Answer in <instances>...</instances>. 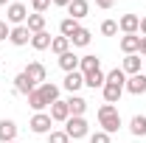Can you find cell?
<instances>
[{"label": "cell", "mask_w": 146, "mask_h": 143, "mask_svg": "<svg viewBox=\"0 0 146 143\" xmlns=\"http://www.w3.org/2000/svg\"><path fill=\"white\" fill-rule=\"evenodd\" d=\"M34 90H36V84L25 76V73H17V76H14V93H20V95H25V98H28Z\"/></svg>", "instance_id": "obj_11"}, {"label": "cell", "mask_w": 146, "mask_h": 143, "mask_svg": "<svg viewBox=\"0 0 146 143\" xmlns=\"http://www.w3.org/2000/svg\"><path fill=\"white\" fill-rule=\"evenodd\" d=\"M98 126H101V132H118L121 129V115H118V107L115 104H101L98 107Z\"/></svg>", "instance_id": "obj_2"}, {"label": "cell", "mask_w": 146, "mask_h": 143, "mask_svg": "<svg viewBox=\"0 0 146 143\" xmlns=\"http://www.w3.org/2000/svg\"><path fill=\"white\" fill-rule=\"evenodd\" d=\"M23 73H25V76H28V79L34 81L36 87H39V84H42V81L48 79V70H45V65H42V62H28Z\"/></svg>", "instance_id": "obj_6"}, {"label": "cell", "mask_w": 146, "mask_h": 143, "mask_svg": "<svg viewBox=\"0 0 146 143\" xmlns=\"http://www.w3.org/2000/svg\"><path fill=\"white\" fill-rule=\"evenodd\" d=\"M6 20H9L11 25H25V20H28L25 3H9V6H6Z\"/></svg>", "instance_id": "obj_4"}, {"label": "cell", "mask_w": 146, "mask_h": 143, "mask_svg": "<svg viewBox=\"0 0 146 143\" xmlns=\"http://www.w3.org/2000/svg\"><path fill=\"white\" fill-rule=\"evenodd\" d=\"M68 109H70V115H76V118H84L87 101H84L82 95H70V98H68Z\"/></svg>", "instance_id": "obj_20"}, {"label": "cell", "mask_w": 146, "mask_h": 143, "mask_svg": "<svg viewBox=\"0 0 146 143\" xmlns=\"http://www.w3.org/2000/svg\"><path fill=\"white\" fill-rule=\"evenodd\" d=\"M56 62H59V68H62L65 73H73V70H79V56L73 54V51H68V54H62L59 59H56Z\"/></svg>", "instance_id": "obj_21"}, {"label": "cell", "mask_w": 146, "mask_h": 143, "mask_svg": "<svg viewBox=\"0 0 146 143\" xmlns=\"http://www.w3.org/2000/svg\"><path fill=\"white\" fill-rule=\"evenodd\" d=\"M31 6H34V11H36V14H42V11L51 6V0H31Z\"/></svg>", "instance_id": "obj_32"}, {"label": "cell", "mask_w": 146, "mask_h": 143, "mask_svg": "<svg viewBox=\"0 0 146 143\" xmlns=\"http://www.w3.org/2000/svg\"><path fill=\"white\" fill-rule=\"evenodd\" d=\"M0 68H3V62H0Z\"/></svg>", "instance_id": "obj_40"}, {"label": "cell", "mask_w": 146, "mask_h": 143, "mask_svg": "<svg viewBox=\"0 0 146 143\" xmlns=\"http://www.w3.org/2000/svg\"><path fill=\"white\" fill-rule=\"evenodd\" d=\"M87 138H90V143H110L107 132H93V135H87Z\"/></svg>", "instance_id": "obj_31"}, {"label": "cell", "mask_w": 146, "mask_h": 143, "mask_svg": "<svg viewBox=\"0 0 146 143\" xmlns=\"http://www.w3.org/2000/svg\"><path fill=\"white\" fill-rule=\"evenodd\" d=\"M17 140V124L11 118H0V143H14Z\"/></svg>", "instance_id": "obj_8"}, {"label": "cell", "mask_w": 146, "mask_h": 143, "mask_svg": "<svg viewBox=\"0 0 146 143\" xmlns=\"http://www.w3.org/2000/svg\"><path fill=\"white\" fill-rule=\"evenodd\" d=\"M9 34H11L9 23H6V20H0V42H3V39H9Z\"/></svg>", "instance_id": "obj_33"}, {"label": "cell", "mask_w": 146, "mask_h": 143, "mask_svg": "<svg viewBox=\"0 0 146 143\" xmlns=\"http://www.w3.org/2000/svg\"><path fill=\"white\" fill-rule=\"evenodd\" d=\"M138 31H141V36H146V17H141V28Z\"/></svg>", "instance_id": "obj_37"}, {"label": "cell", "mask_w": 146, "mask_h": 143, "mask_svg": "<svg viewBox=\"0 0 146 143\" xmlns=\"http://www.w3.org/2000/svg\"><path fill=\"white\" fill-rule=\"evenodd\" d=\"M51 3H54V6H59V9H68V6H70V0H51Z\"/></svg>", "instance_id": "obj_35"}, {"label": "cell", "mask_w": 146, "mask_h": 143, "mask_svg": "<svg viewBox=\"0 0 146 143\" xmlns=\"http://www.w3.org/2000/svg\"><path fill=\"white\" fill-rule=\"evenodd\" d=\"M79 28H82V25H79V20H73V17H65L62 23H59V34L68 36V39H70V36L79 31Z\"/></svg>", "instance_id": "obj_23"}, {"label": "cell", "mask_w": 146, "mask_h": 143, "mask_svg": "<svg viewBox=\"0 0 146 143\" xmlns=\"http://www.w3.org/2000/svg\"><path fill=\"white\" fill-rule=\"evenodd\" d=\"M70 45H76V48H87V45H90V31H87V28H79V31L70 36Z\"/></svg>", "instance_id": "obj_27"}, {"label": "cell", "mask_w": 146, "mask_h": 143, "mask_svg": "<svg viewBox=\"0 0 146 143\" xmlns=\"http://www.w3.org/2000/svg\"><path fill=\"white\" fill-rule=\"evenodd\" d=\"M127 93H132V95H143L146 93V76L143 73H135V76H127Z\"/></svg>", "instance_id": "obj_10"}, {"label": "cell", "mask_w": 146, "mask_h": 143, "mask_svg": "<svg viewBox=\"0 0 146 143\" xmlns=\"http://www.w3.org/2000/svg\"><path fill=\"white\" fill-rule=\"evenodd\" d=\"M0 6H9V0H0Z\"/></svg>", "instance_id": "obj_38"}, {"label": "cell", "mask_w": 146, "mask_h": 143, "mask_svg": "<svg viewBox=\"0 0 146 143\" xmlns=\"http://www.w3.org/2000/svg\"><path fill=\"white\" fill-rule=\"evenodd\" d=\"M121 51H124V54H138V51H141V36L138 34H124L121 36Z\"/></svg>", "instance_id": "obj_17"}, {"label": "cell", "mask_w": 146, "mask_h": 143, "mask_svg": "<svg viewBox=\"0 0 146 143\" xmlns=\"http://www.w3.org/2000/svg\"><path fill=\"white\" fill-rule=\"evenodd\" d=\"M141 68H143V59H141V54H129V56H124V65H121V70L127 73V76L141 73Z\"/></svg>", "instance_id": "obj_14"}, {"label": "cell", "mask_w": 146, "mask_h": 143, "mask_svg": "<svg viewBox=\"0 0 146 143\" xmlns=\"http://www.w3.org/2000/svg\"><path fill=\"white\" fill-rule=\"evenodd\" d=\"M101 93H104V104H118L121 95H124V87L121 84H104Z\"/></svg>", "instance_id": "obj_18"}, {"label": "cell", "mask_w": 146, "mask_h": 143, "mask_svg": "<svg viewBox=\"0 0 146 143\" xmlns=\"http://www.w3.org/2000/svg\"><path fill=\"white\" fill-rule=\"evenodd\" d=\"M51 124H54V121H51V115H48V112H34V118L28 121V126H31V132H34V135H48V132H54Z\"/></svg>", "instance_id": "obj_5"}, {"label": "cell", "mask_w": 146, "mask_h": 143, "mask_svg": "<svg viewBox=\"0 0 146 143\" xmlns=\"http://www.w3.org/2000/svg\"><path fill=\"white\" fill-rule=\"evenodd\" d=\"M107 84H121V87H127V73L121 70V68L110 70V73H107Z\"/></svg>", "instance_id": "obj_28"}, {"label": "cell", "mask_w": 146, "mask_h": 143, "mask_svg": "<svg viewBox=\"0 0 146 143\" xmlns=\"http://www.w3.org/2000/svg\"><path fill=\"white\" fill-rule=\"evenodd\" d=\"M48 143H70V138L65 129H54V132H48Z\"/></svg>", "instance_id": "obj_29"}, {"label": "cell", "mask_w": 146, "mask_h": 143, "mask_svg": "<svg viewBox=\"0 0 146 143\" xmlns=\"http://www.w3.org/2000/svg\"><path fill=\"white\" fill-rule=\"evenodd\" d=\"M101 34L104 36H115L118 34V23H115V20H104V23H101Z\"/></svg>", "instance_id": "obj_30"}, {"label": "cell", "mask_w": 146, "mask_h": 143, "mask_svg": "<svg viewBox=\"0 0 146 143\" xmlns=\"http://www.w3.org/2000/svg\"><path fill=\"white\" fill-rule=\"evenodd\" d=\"M87 11H90L87 0H70V6H68V17H73V20H84Z\"/></svg>", "instance_id": "obj_15"}, {"label": "cell", "mask_w": 146, "mask_h": 143, "mask_svg": "<svg viewBox=\"0 0 146 143\" xmlns=\"http://www.w3.org/2000/svg\"><path fill=\"white\" fill-rule=\"evenodd\" d=\"M118 28H121L124 34H138V28H141V17H138V14H121Z\"/></svg>", "instance_id": "obj_13"}, {"label": "cell", "mask_w": 146, "mask_h": 143, "mask_svg": "<svg viewBox=\"0 0 146 143\" xmlns=\"http://www.w3.org/2000/svg\"><path fill=\"white\" fill-rule=\"evenodd\" d=\"M48 115H51V121H59V124H65V121L70 118L68 101H62V98H59V101H54V104H51V112H48Z\"/></svg>", "instance_id": "obj_12"}, {"label": "cell", "mask_w": 146, "mask_h": 143, "mask_svg": "<svg viewBox=\"0 0 146 143\" xmlns=\"http://www.w3.org/2000/svg\"><path fill=\"white\" fill-rule=\"evenodd\" d=\"M138 54L146 59V36H141V51H138Z\"/></svg>", "instance_id": "obj_36"}, {"label": "cell", "mask_w": 146, "mask_h": 143, "mask_svg": "<svg viewBox=\"0 0 146 143\" xmlns=\"http://www.w3.org/2000/svg\"><path fill=\"white\" fill-rule=\"evenodd\" d=\"M54 101H59V84H54V81H42L28 95V107L34 109V112H42L45 107H51Z\"/></svg>", "instance_id": "obj_1"}, {"label": "cell", "mask_w": 146, "mask_h": 143, "mask_svg": "<svg viewBox=\"0 0 146 143\" xmlns=\"http://www.w3.org/2000/svg\"><path fill=\"white\" fill-rule=\"evenodd\" d=\"M129 132H132L135 138H143L146 135V115H135V118L129 121Z\"/></svg>", "instance_id": "obj_25"}, {"label": "cell", "mask_w": 146, "mask_h": 143, "mask_svg": "<svg viewBox=\"0 0 146 143\" xmlns=\"http://www.w3.org/2000/svg\"><path fill=\"white\" fill-rule=\"evenodd\" d=\"M65 132H68V138H70V140H82V138H87V135H90V124H87L84 118L70 115V118L65 121Z\"/></svg>", "instance_id": "obj_3"}, {"label": "cell", "mask_w": 146, "mask_h": 143, "mask_svg": "<svg viewBox=\"0 0 146 143\" xmlns=\"http://www.w3.org/2000/svg\"><path fill=\"white\" fill-rule=\"evenodd\" d=\"M51 42H54V36L48 34V31L31 34V48H34V51H45V48H51Z\"/></svg>", "instance_id": "obj_22"}, {"label": "cell", "mask_w": 146, "mask_h": 143, "mask_svg": "<svg viewBox=\"0 0 146 143\" xmlns=\"http://www.w3.org/2000/svg\"><path fill=\"white\" fill-rule=\"evenodd\" d=\"M84 84H87L90 90H101L104 84H107V73H104V70H93V73H87V76H84Z\"/></svg>", "instance_id": "obj_19"}, {"label": "cell", "mask_w": 146, "mask_h": 143, "mask_svg": "<svg viewBox=\"0 0 146 143\" xmlns=\"http://www.w3.org/2000/svg\"><path fill=\"white\" fill-rule=\"evenodd\" d=\"M96 6H98V9H112L115 0H96Z\"/></svg>", "instance_id": "obj_34"}, {"label": "cell", "mask_w": 146, "mask_h": 143, "mask_svg": "<svg viewBox=\"0 0 146 143\" xmlns=\"http://www.w3.org/2000/svg\"><path fill=\"white\" fill-rule=\"evenodd\" d=\"M9 42H11V45H17V48L28 45V42H31V31H28V25H14V28H11V34H9Z\"/></svg>", "instance_id": "obj_9"}, {"label": "cell", "mask_w": 146, "mask_h": 143, "mask_svg": "<svg viewBox=\"0 0 146 143\" xmlns=\"http://www.w3.org/2000/svg\"><path fill=\"white\" fill-rule=\"evenodd\" d=\"M51 51H54L56 56L68 54V51H70V39H68V36H54V42H51Z\"/></svg>", "instance_id": "obj_26"}, {"label": "cell", "mask_w": 146, "mask_h": 143, "mask_svg": "<svg viewBox=\"0 0 146 143\" xmlns=\"http://www.w3.org/2000/svg\"><path fill=\"white\" fill-rule=\"evenodd\" d=\"M143 76H146V65H143Z\"/></svg>", "instance_id": "obj_39"}, {"label": "cell", "mask_w": 146, "mask_h": 143, "mask_svg": "<svg viewBox=\"0 0 146 143\" xmlns=\"http://www.w3.org/2000/svg\"><path fill=\"white\" fill-rule=\"evenodd\" d=\"M62 87L68 90L70 95H76L79 90L84 87V73H82V70H73V73H65V81H62Z\"/></svg>", "instance_id": "obj_7"}, {"label": "cell", "mask_w": 146, "mask_h": 143, "mask_svg": "<svg viewBox=\"0 0 146 143\" xmlns=\"http://www.w3.org/2000/svg\"><path fill=\"white\" fill-rule=\"evenodd\" d=\"M79 70L84 73H93V70H101V59L98 56H93V54H87V56H79Z\"/></svg>", "instance_id": "obj_16"}, {"label": "cell", "mask_w": 146, "mask_h": 143, "mask_svg": "<svg viewBox=\"0 0 146 143\" xmlns=\"http://www.w3.org/2000/svg\"><path fill=\"white\" fill-rule=\"evenodd\" d=\"M25 25H28V31L31 34H39V31H45V14H28V20H25Z\"/></svg>", "instance_id": "obj_24"}, {"label": "cell", "mask_w": 146, "mask_h": 143, "mask_svg": "<svg viewBox=\"0 0 146 143\" xmlns=\"http://www.w3.org/2000/svg\"><path fill=\"white\" fill-rule=\"evenodd\" d=\"M14 143H17V140H14Z\"/></svg>", "instance_id": "obj_41"}]
</instances>
